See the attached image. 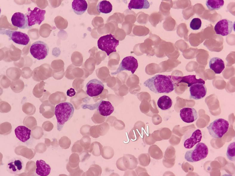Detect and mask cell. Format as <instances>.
<instances>
[{
    "instance_id": "1",
    "label": "cell",
    "mask_w": 235,
    "mask_h": 176,
    "mask_svg": "<svg viewBox=\"0 0 235 176\" xmlns=\"http://www.w3.org/2000/svg\"><path fill=\"white\" fill-rule=\"evenodd\" d=\"M144 85L157 94L169 93L175 89L174 83L170 75L158 74L146 80Z\"/></svg>"
},
{
    "instance_id": "2",
    "label": "cell",
    "mask_w": 235,
    "mask_h": 176,
    "mask_svg": "<svg viewBox=\"0 0 235 176\" xmlns=\"http://www.w3.org/2000/svg\"><path fill=\"white\" fill-rule=\"evenodd\" d=\"M74 110L73 105L69 102H61L56 105L54 113L57 120L58 130H61L65 123L72 118Z\"/></svg>"
},
{
    "instance_id": "3",
    "label": "cell",
    "mask_w": 235,
    "mask_h": 176,
    "mask_svg": "<svg viewBox=\"0 0 235 176\" xmlns=\"http://www.w3.org/2000/svg\"><path fill=\"white\" fill-rule=\"evenodd\" d=\"M229 127L228 121L223 119L218 118L211 122L207 128L211 137L220 138L227 132Z\"/></svg>"
},
{
    "instance_id": "4",
    "label": "cell",
    "mask_w": 235,
    "mask_h": 176,
    "mask_svg": "<svg viewBox=\"0 0 235 176\" xmlns=\"http://www.w3.org/2000/svg\"><path fill=\"white\" fill-rule=\"evenodd\" d=\"M208 153V149L207 145L202 142L198 143L193 149L185 152L184 158L189 162H195L205 158Z\"/></svg>"
},
{
    "instance_id": "5",
    "label": "cell",
    "mask_w": 235,
    "mask_h": 176,
    "mask_svg": "<svg viewBox=\"0 0 235 176\" xmlns=\"http://www.w3.org/2000/svg\"><path fill=\"white\" fill-rule=\"evenodd\" d=\"M119 43V41L114 35L109 34L100 37L98 40L97 44L98 48L105 51L109 56L112 53L116 52V49Z\"/></svg>"
},
{
    "instance_id": "6",
    "label": "cell",
    "mask_w": 235,
    "mask_h": 176,
    "mask_svg": "<svg viewBox=\"0 0 235 176\" xmlns=\"http://www.w3.org/2000/svg\"><path fill=\"white\" fill-rule=\"evenodd\" d=\"M0 32L1 34L7 35L9 40L19 44L27 45L30 41V37L27 34L20 31L0 28Z\"/></svg>"
},
{
    "instance_id": "7",
    "label": "cell",
    "mask_w": 235,
    "mask_h": 176,
    "mask_svg": "<svg viewBox=\"0 0 235 176\" xmlns=\"http://www.w3.org/2000/svg\"><path fill=\"white\" fill-rule=\"evenodd\" d=\"M49 50V47L46 43L42 41H37L32 44L30 51L34 58L40 60L47 56Z\"/></svg>"
},
{
    "instance_id": "8",
    "label": "cell",
    "mask_w": 235,
    "mask_h": 176,
    "mask_svg": "<svg viewBox=\"0 0 235 176\" xmlns=\"http://www.w3.org/2000/svg\"><path fill=\"white\" fill-rule=\"evenodd\" d=\"M27 10L28 12L26 15L28 20L29 28L36 24L40 25L44 19L46 11L38 7H35L33 10H31L30 7Z\"/></svg>"
},
{
    "instance_id": "9",
    "label": "cell",
    "mask_w": 235,
    "mask_h": 176,
    "mask_svg": "<svg viewBox=\"0 0 235 176\" xmlns=\"http://www.w3.org/2000/svg\"><path fill=\"white\" fill-rule=\"evenodd\" d=\"M138 66L137 60L132 56H128L125 57L122 60L116 71L111 74L113 75L117 74L120 72L124 71H129L134 74Z\"/></svg>"
},
{
    "instance_id": "10",
    "label": "cell",
    "mask_w": 235,
    "mask_h": 176,
    "mask_svg": "<svg viewBox=\"0 0 235 176\" xmlns=\"http://www.w3.org/2000/svg\"><path fill=\"white\" fill-rule=\"evenodd\" d=\"M104 88V85L101 81L94 79L89 80L87 83L86 92L90 97L97 96L102 93Z\"/></svg>"
},
{
    "instance_id": "11",
    "label": "cell",
    "mask_w": 235,
    "mask_h": 176,
    "mask_svg": "<svg viewBox=\"0 0 235 176\" xmlns=\"http://www.w3.org/2000/svg\"><path fill=\"white\" fill-rule=\"evenodd\" d=\"M232 28V22L227 19H223L217 23L214 29L216 34L224 36L231 33Z\"/></svg>"
},
{
    "instance_id": "12",
    "label": "cell",
    "mask_w": 235,
    "mask_h": 176,
    "mask_svg": "<svg viewBox=\"0 0 235 176\" xmlns=\"http://www.w3.org/2000/svg\"><path fill=\"white\" fill-rule=\"evenodd\" d=\"M190 98L199 100L203 98L206 95L207 90L204 84L197 83L191 85L189 89Z\"/></svg>"
},
{
    "instance_id": "13",
    "label": "cell",
    "mask_w": 235,
    "mask_h": 176,
    "mask_svg": "<svg viewBox=\"0 0 235 176\" xmlns=\"http://www.w3.org/2000/svg\"><path fill=\"white\" fill-rule=\"evenodd\" d=\"M180 116L181 119L187 123H192L198 118V114L196 110L192 108L185 107L180 109Z\"/></svg>"
},
{
    "instance_id": "14",
    "label": "cell",
    "mask_w": 235,
    "mask_h": 176,
    "mask_svg": "<svg viewBox=\"0 0 235 176\" xmlns=\"http://www.w3.org/2000/svg\"><path fill=\"white\" fill-rule=\"evenodd\" d=\"M24 162L19 157H15L10 160L6 166V170L9 173L18 174L23 169Z\"/></svg>"
},
{
    "instance_id": "15",
    "label": "cell",
    "mask_w": 235,
    "mask_h": 176,
    "mask_svg": "<svg viewBox=\"0 0 235 176\" xmlns=\"http://www.w3.org/2000/svg\"><path fill=\"white\" fill-rule=\"evenodd\" d=\"M11 21L13 26L20 29L29 28L27 17L26 15L21 12L14 13L11 17Z\"/></svg>"
},
{
    "instance_id": "16",
    "label": "cell",
    "mask_w": 235,
    "mask_h": 176,
    "mask_svg": "<svg viewBox=\"0 0 235 176\" xmlns=\"http://www.w3.org/2000/svg\"><path fill=\"white\" fill-rule=\"evenodd\" d=\"M202 137L201 131L199 129L195 130L190 134L189 137L185 140L183 143L184 147L187 149L192 148L201 141Z\"/></svg>"
},
{
    "instance_id": "17",
    "label": "cell",
    "mask_w": 235,
    "mask_h": 176,
    "mask_svg": "<svg viewBox=\"0 0 235 176\" xmlns=\"http://www.w3.org/2000/svg\"><path fill=\"white\" fill-rule=\"evenodd\" d=\"M14 131L16 137L23 142H26L30 138L31 130L24 126L17 127Z\"/></svg>"
},
{
    "instance_id": "18",
    "label": "cell",
    "mask_w": 235,
    "mask_h": 176,
    "mask_svg": "<svg viewBox=\"0 0 235 176\" xmlns=\"http://www.w3.org/2000/svg\"><path fill=\"white\" fill-rule=\"evenodd\" d=\"M97 110L101 115L107 116L113 112L114 108L110 102L102 100L98 105Z\"/></svg>"
},
{
    "instance_id": "19",
    "label": "cell",
    "mask_w": 235,
    "mask_h": 176,
    "mask_svg": "<svg viewBox=\"0 0 235 176\" xmlns=\"http://www.w3.org/2000/svg\"><path fill=\"white\" fill-rule=\"evenodd\" d=\"M209 64L210 68L216 74H220L225 68L223 61L217 57L211 58L209 61Z\"/></svg>"
},
{
    "instance_id": "20",
    "label": "cell",
    "mask_w": 235,
    "mask_h": 176,
    "mask_svg": "<svg viewBox=\"0 0 235 176\" xmlns=\"http://www.w3.org/2000/svg\"><path fill=\"white\" fill-rule=\"evenodd\" d=\"M37 168L36 173L41 176H46L50 173L51 168L50 165L42 160H37L36 162Z\"/></svg>"
},
{
    "instance_id": "21",
    "label": "cell",
    "mask_w": 235,
    "mask_h": 176,
    "mask_svg": "<svg viewBox=\"0 0 235 176\" xmlns=\"http://www.w3.org/2000/svg\"><path fill=\"white\" fill-rule=\"evenodd\" d=\"M88 4L84 0H74L72 3V8L74 12L78 15H81L86 11Z\"/></svg>"
},
{
    "instance_id": "22",
    "label": "cell",
    "mask_w": 235,
    "mask_h": 176,
    "mask_svg": "<svg viewBox=\"0 0 235 176\" xmlns=\"http://www.w3.org/2000/svg\"><path fill=\"white\" fill-rule=\"evenodd\" d=\"M177 79L180 80L179 83L184 82L188 84V87H190L192 85L199 83L205 84V81L202 79L196 78V75H189L183 77H176Z\"/></svg>"
},
{
    "instance_id": "23",
    "label": "cell",
    "mask_w": 235,
    "mask_h": 176,
    "mask_svg": "<svg viewBox=\"0 0 235 176\" xmlns=\"http://www.w3.org/2000/svg\"><path fill=\"white\" fill-rule=\"evenodd\" d=\"M150 7V4L146 0H132L128 4V8L129 10L135 9H147Z\"/></svg>"
},
{
    "instance_id": "24",
    "label": "cell",
    "mask_w": 235,
    "mask_h": 176,
    "mask_svg": "<svg viewBox=\"0 0 235 176\" xmlns=\"http://www.w3.org/2000/svg\"><path fill=\"white\" fill-rule=\"evenodd\" d=\"M172 103V100L169 97L166 95H163L158 99L157 105L161 110H166L171 108Z\"/></svg>"
},
{
    "instance_id": "25",
    "label": "cell",
    "mask_w": 235,
    "mask_h": 176,
    "mask_svg": "<svg viewBox=\"0 0 235 176\" xmlns=\"http://www.w3.org/2000/svg\"><path fill=\"white\" fill-rule=\"evenodd\" d=\"M97 9L99 13L107 14L112 10V6L111 3L106 0L101 1L99 2L97 6Z\"/></svg>"
},
{
    "instance_id": "26",
    "label": "cell",
    "mask_w": 235,
    "mask_h": 176,
    "mask_svg": "<svg viewBox=\"0 0 235 176\" xmlns=\"http://www.w3.org/2000/svg\"><path fill=\"white\" fill-rule=\"evenodd\" d=\"M223 0H206V5L211 11L218 10L222 7L224 4Z\"/></svg>"
},
{
    "instance_id": "27",
    "label": "cell",
    "mask_w": 235,
    "mask_h": 176,
    "mask_svg": "<svg viewBox=\"0 0 235 176\" xmlns=\"http://www.w3.org/2000/svg\"><path fill=\"white\" fill-rule=\"evenodd\" d=\"M228 158L231 161H235V142H232L228 145L226 153Z\"/></svg>"
},
{
    "instance_id": "28",
    "label": "cell",
    "mask_w": 235,
    "mask_h": 176,
    "mask_svg": "<svg viewBox=\"0 0 235 176\" xmlns=\"http://www.w3.org/2000/svg\"><path fill=\"white\" fill-rule=\"evenodd\" d=\"M202 21L200 19L198 18H193L190 23V28L193 30H197L201 27Z\"/></svg>"
},
{
    "instance_id": "29",
    "label": "cell",
    "mask_w": 235,
    "mask_h": 176,
    "mask_svg": "<svg viewBox=\"0 0 235 176\" xmlns=\"http://www.w3.org/2000/svg\"><path fill=\"white\" fill-rule=\"evenodd\" d=\"M67 96L71 97L75 95L76 92L74 88H71L67 90Z\"/></svg>"
}]
</instances>
